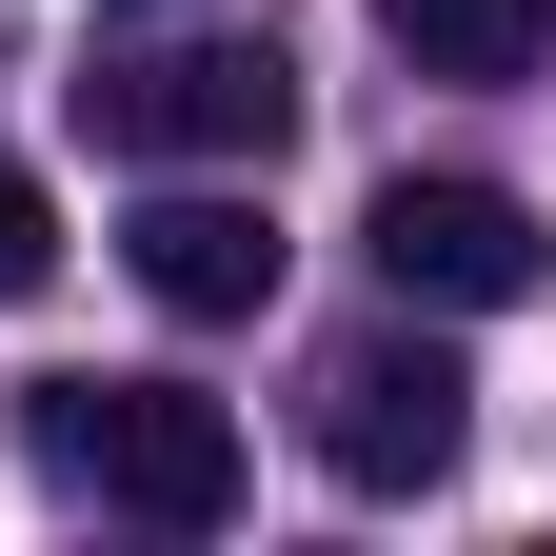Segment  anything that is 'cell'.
Masks as SVG:
<instances>
[{
  "label": "cell",
  "instance_id": "7",
  "mask_svg": "<svg viewBox=\"0 0 556 556\" xmlns=\"http://www.w3.org/2000/svg\"><path fill=\"white\" fill-rule=\"evenodd\" d=\"M40 278H60V199L0 160V299H40Z\"/></svg>",
  "mask_w": 556,
  "mask_h": 556
},
{
  "label": "cell",
  "instance_id": "2",
  "mask_svg": "<svg viewBox=\"0 0 556 556\" xmlns=\"http://www.w3.org/2000/svg\"><path fill=\"white\" fill-rule=\"evenodd\" d=\"M80 119L119 160H179V179H258L278 139H299V60L278 40H139L80 80Z\"/></svg>",
  "mask_w": 556,
  "mask_h": 556
},
{
  "label": "cell",
  "instance_id": "4",
  "mask_svg": "<svg viewBox=\"0 0 556 556\" xmlns=\"http://www.w3.org/2000/svg\"><path fill=\"white\" fill-rule=\"evenodd\" d=\"M378 278L417 318H497V299H536L556 278V239H536V199H497V179H378Z\"/></svg>",
  "mask_w": 556,
  "mask_h": 556
},
{
  "label": "cell",
  "instance_id": "5",
  "mask_svg": "<svg viewBox=\"0 0 556 556\" xmlns=\"http://www.w3.org/2000/svg\"><path fill=\"white\" fill-rule=\"evenodd\" d=\"M139 299H160V318H258L278 299V219H258V199L239 179H179V199H139Z\"/></svg>",
  "mask_w": 556,
  "mask_h": 556
},
{
  "label": "cell",
  "instance_id": "6",
  "mask_svg": "<svg viewBox=\"0 0 556 556\" xmlns=\"http://www.w3.org/2000/svg\"><path fill=\"white\" fill-rule=\"evenodd\" d=\"M378 40L417 60V80H536L556 0H378Z\"/></svg>",
  "mask_w": 556,
  "mask_h": 556
},
{
  "label": "cell",
  "instance_id": "1",
  "mask_svg": "<svg viewBox=\"0 0 556 556\" xmlns=\"http://www.w3.org/2000/svg\"><path fill=\"white\" fill-rule=\"evenodd\" d=\"M21 457L80 477V497H119V517H160V536H219V517L258 497L239 417L199 397V378H40V397H21Z\"/></svg>",
  "mask_w": 556,
  "mask_h": 556
},
{
  "label": "cell",
  "instance_id": "3",
  "mask_svg": "<svg viewBox=\"0 0 556 556\" xmlns=\"http://www.w3.org/2000/svg\"><path fill=\"white\" fill-rule=\"evenodd\" d=\"M457 457H477V378L438 338H358V358L318 378V477L338 497H438Z\"/></svg>",
  "mask_w": 556,
  "mask_h": 556
}]
</instances>
